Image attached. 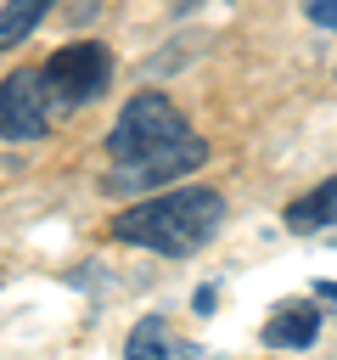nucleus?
Instances as JSON below:
<instances>
[{"instance_id": "obj_10", "label": "nucleus", "mask_w": 337, "mask_h": 360, "mask_svg": "<svg viewBox=\"0 0 337 360\" xmlns=\"http://www.w3.org/2000/svg\"><path fill=\"white\" fill-rule=\"evenodd\" d=\"M315 292H320V298H337V281H320Z\"/></svg>"}, {"instance_id": "obj_8", "label": "nucleus", "mask_w": 337, "mask_h": 360, "mask_svg": "<svg viewBox=\"0 0 337 360\" xmlns=\"http://www.w3.org/2000/svg\"><path fill=\"white\" fill-rule=\"evenodd\" d=\"M51 6H56V0H6V6H0V51L22 45V39L39 28V17H45Z\"/></svg>"}, {"instance_id": "obj_2", "label": "nucleus", "mask_w": 337, "mask_h": 360, "mask_svg": "<svg viewBox=\"0 0 337 360\" xmlns=\"http://www.w3.org/2000/svg\"><path fill=\"white\" fill-rule=\"evenodd\" d=\"M219 225H225V197L213 186H180V191H163V197H146V202L124 208L112 219V236L129 242V248L185 259V253L208 248L219 236Z\"/></svg>"}, {"instance_id": "obj_7", "label": "nucleus", "mask_w": 337, "mask_h": 360, "mask_svg": "<svg viewBox=\"0 0 337 360\" xmlns=\"http://www.w3.org/2000/svg\"><path fill=\"white\" fill-rule=\"evenodd\" d=\"M124 360H202V349H197V343H180V338H168V326H163L157 315H146V321L129 332V349H124Z\"/></svg>"}, {"instance_id": "obj_4", "label": "nucleus", "mask_w": 337, "mask_h": 360, "mask_svg": "<svg viewBox=\"0 0 337 360\" xmlns=\"http://www.w3.org/2000/svg\"><path fill=\"white\" fill-rule=\"evenodd\" d=\"M45 124H51V107H45V96H39V73H34V68L11 73V79L0 84V135H6V141H39Z\"/></svg>"}, {"instance_id": "obj_6", "label": "nucleus", "mask_w": 337, "mask_h": 360, "mask_svg": "<svg viewBox=\"0 0 337 360\" xmlns=\"http://www.w3.org/2000/svg\"><path fill=\"white\" fill-rule=\"evenodd\" d=\"M326 225H337V174L286 202V231H292V236H315V231H326Z\"/></svg>"}, {"instance_id": "obj_3", "label": "nucleus", "mask_w": 337, "mask_h": 360, "mask_svg": "<svg viewBox=\"0 0 337 360\" xmlns=\"http://www.w3.org/2000/svg\"><path fill=\"white\" fill-rule=\"evenodd\" d=\"M107 84H112V56H107V45H62V51L39 68V96H45L51 112L90 107Z\"/></svg>"}, {"instance_id": "obj_11", "label": "nucleus", "mask_w": 337, "mask_h": 360, "mask_svg": "<svg viewBox=\"0 0 337 360\" xmlns=\"http://www.w3.org/2000/svg\"><path fill=\"white\" fill-rule=\"evenodd\" d=\"M185 6H191V0H174V11H185Z\"/></svg>"}, {"instance_id": "obj_5", "label": "nucleus", "mask_w": 337, "mask_h": 360, "mask_svg": "<svg viewBox=\"0 0 337 360\" xmlns=\"http://www.w3.org/2000/svg\"><path fill=\"white\" fill-rule=\"evenodd\" d=\"M320 338V309L315 304H281L264 321V343L270 349H309Z\"/></svg>"}, {"instance_id": "obj_1", "label": "nucleus", "mask_w": 337, "mask_h": 360, "mask_svg": "<svg viewBox=\"0 0 337 360\" xmlns=\"http://www.w3.org/2000/svg\"><path fill=\"white\" fill-rule=\"evenodd\" d=\"M107 158H112L107 191H140V186L191 174L208 158V146H202V135H191L185 112L168 96L140 90L135 101H124V112L107 135Z\"/></svg>"}, {"instance_id": "obj_9", "label": "nucleus", "mask_w": 337, "mask_h": 360, "mask_svg": "<svg viewBox=\"0 0 337 360\" xmlns=\"http://www.w3.org/2000/svg\"><path fill=\"white\" fill-rule=\"evenodd\" d=\"M303 11H309V22H320V28H337V0H303Z\"/></svg>"}]
</instances>
